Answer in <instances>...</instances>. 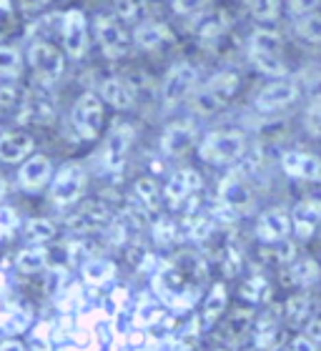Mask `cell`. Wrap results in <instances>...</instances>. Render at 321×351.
Here are the masks:
<instances>
[{
  "instance_id": "1",
  "label": "cell",
  "mask_w": 321,
  "mask_h": 351,
  "mask_svg": "<svg viewBox=\"0 0 321 351\" xmlns=\"http://www.w3.org/2000/svg\"><path fill=\"white\" fill-rule=\"evenodd\" d=\"M284 48V38H281L278 30H274L271 25H259L248 36V63L259 73L269 75V78H286L289 75V63H286Z\"/></svg>"
},
{
  "instance_id": "2",
  "label": "cell",
  "mask_w": 321,
  "mask_h": 351,
  "mask_svg": "<svg viewBox=\"0 0 321 351\" xmlns=\"http://www.w3.org/2000/svg\"><path fill=\"white\" fill-rule=\"evenodd\" d=\"M241 88V75L236 73L234 68H221L209 78L206 83L193 90L191 95V106L196 110L198 116H213L234 101L236 93Z\"/></svg>"
},
{
  "instance_id": "3",
  "label": "cell",
  "mask_w": 321,
  "mask_h": 351,
  "mask_svg": "<svg viewBox=\"0 0 321 351\" xmlns=\"http://www.w3.org/2000/svg\"><path fill=\"white\" fill-rule=\"evenodd\" d=\"M248 141L243 131L239 128H219V131L206 133L201 143H198V156L201 161L211 163V166H231L241 161L246 154Z\"/></svg>"
},
{
  "instance_id": "4",
  "label": "cell",
  "mask_w": 321,
  "mask_h": 351,
  "mask_svg": "<svg viewBox=\"0 0 321 351\" xmlns=\"http://www.w3.org/2000/svg\"><path fill=\"white\" fill-rule=\"evenodd\" d=\"M196 88H198V68L193 63H189V60L174 63L166 71L158 88L163 108H176L183 101H191V95H193Z\"/></svg>"
},
{
  "instance_id": "5",
  "label": "cell",
  "mask_w": 321,
  "mask_h": 351,
  "mask_svg": "<svg viewBox=\"0 0 321 351\" xmlns=\"http://www.w3.org/2000/svg\"><path fill=\"white\" fill-rule=\"evenodd\" d=\"M216 211L224 221H236L239 216H246L254 208V191L246 183V178L239 173H228L219 183V198H216Z\"/></svg>"
},
{
  "instance_id": "6",
  "label": "cell",
  "mask_w": 321,
  "mask_h": 351,
  "mask_svg": "<svg viewBox=\"0 0 321 351\" xmlns=\"http://www.w3.org/2000/svg\"><path fill=\"white\" fill-rule=\"evenodd\" d=\"M71 123L73 131L78 133V138L83 141H95L103 133V123H106V103L98 93H80L75 98L73 108H71Z\"/></svg>"
},
{
  "instance_id": "7",
  "label": "cell",
  "mask_w": 321,
  "mask_h": 351,
  "mask_svg": "<svg viewBox=\"0 0 321 351\" xmlns=\"http://www.w3.org/2000/svg\"><path fill=\"white\" fill-rule=\"evenodd\" d=\"M86 183H88V173L83 163L80 161L63 163V166L53 173L51 201L58 206V208H71V206H75L80 198H83Z\"/></svg>"
},
{
  "instance_id": "8",
  "label": "cell",
  "mask_w": 321,
  "mask_h": 351,
  "mask_svg": "<svg viewBox=\"0 0 321 351\" xmlns=\"http://www.w3.org/2000/svg\"><path fill=\"white\" fill-rule=\"evenodd\" d=\"M116 211L113 206L106 204L103 198H91L86 204H80L71 216L66 219V231L73 236H91L98 231H106L110 226Z\"/></svg>"
},
{
  "instance_id": "9",
  "label": "cell",
  "mask_w": 321,
  "mask_h": 351,
  "mask_svg": "<svg viewBox=\"0 0 321 351\" xmlns=\"http://www.w3.org/2000/svg\"><path fill=\"white\" fill-rule=\"evenodd\" d=\"M93 33H95V43L101 48V53L106 58L118 60L126 58L131 53L133 38L131 33L123 28V23L113 18L108 13H101L93 18Z\"/></svg>"
},
{
  "instance_id": "10",
  "label": "cell",
  "mask_w": 321,
  "mask_h": 351,
  "mask_svg": "<svg viewBox=\"0 0 321 351\" xmlns=\"http://www.w3.org/2000/svg\"><path fill=\"white\" fill-rule=\"evenodd\" d=\"M28 63L38 81L53 86L66 71V53H60L51 40H33L28 45Z\"/></svg>"
},
{
  "instance_id": "11",
  "label": "cell",
  "mask_w": 321,
  "mask_h": 351,
  "mask_svg": "<svg viewBox=\"0 0 321 351\" xmlns=\"http://www.w3.org/2000/svg\"><path fill=\"white\" fill-rule=\"evenodd\" d=\"M301 88L296 81H292L289 75L286 78H271V83L256 93L254 98V108L259 113H278V110L292 108L294 103L299 101Z\"/></svg>"
},
{
  "instance_id": "12",
  "label": "cell",
  "mask_w": 321,
  "mask_h": 351,
  "mask_svg": "<svg viewBox=\"0 0 321 351\" xmlns=\"http://www.w3.org/2000/svg\"><path fill=\"white\" fill-rule=\"evenodd\" d=\"M201 189H204V176L198 173L196 169H191V166L178 169L171 173L168 183L163 186V204H166V208H171V211H178V208H183V206L189 204Z\"/></svg>"
},
{
  "instance_id": "13",
  "label": "cell",
  "mask_w": 321,
  "mask_h": 351,
  "mask_svg": "<svg viewBox=\"0 0 321 351\" xmlns=\"http://www.w3.org/2000/svg\"><path fill=\"white\" fill-rule=\"evenodd\" d=\"M60 40L63 53L71 60L86 58L88 53V18L80 8H71L60 18Z\"/></svg>"
},
{
  "instance_id": "14",
  "label": "cell",
  "mask_w": 321,
  "mask_h": 351,
  "mask_svg": "<svg viewBox=\"0 0 321 351\" xmlns=\"http://www.w3.org/2000/svg\"><path fill=\"white\" fill-rule=\"evenodd\" d=\"M196 138L198 128L191 121H174L160 133L158 148L166 158H181V156H186L191 148L196 146Z\"/></svg>"
},
{
  "instance_id": "15",
  "label": "cell",
  "mask_w": 321,
  "mask_h": 351,
  "mask_svg": "<svg viewBox=\"0 0 321 351\" xmlns=\"http://www.w3.org/2000/svg\"><path fill=\"white\" fill-rule=\"evenodd\" d=\"M281 171L294 181H307V183H321V158L307 151H284L281 158Z\"/></svg>"
},
{
  "instance_id": "16",
  "label": "cell",
  "mask_w": 321,
  "mask_h": 351,
  "mask_svg": "<svg viewBox=\"0 0 321 351\" xmlns=\"http://www.w3.org/2000/svg\"><path fill=\"white\" fill-rule=\"evenodd\" d=\"M254 234L261 243L286 241L292 234V213L284 211V208H266L256 219Z\"/></svg>"
},
{
  "instance_id": "17",
  "label": "cell",
  "mask_w": 321,
  "mask_h": 351,
  "mask_svg": "<svg viewBox=\"0 0 321 351\" xmlns=\"http://www.w3.org/2000/svg\"><path fill=\"white\" fill-rule=\"evenodd\" d=\"M51 176H53L51 158L43 154H36V156H28V158L21 163V169L15 173V183H18L21 191L33 193V191L45 189V186L51 183Z\"/></svg>"
},
{
  "instance_id": "18",
  "label": "cell",
  "mask_w": 321,
  "mask_h": 351,
  "mask_svg": "<svg viewBox=\"0 0 321 351\" xmlns=\"http://www.w3.org/2000/svg\"><path fill=\"white\" fill-rule=\"evenodd\" d=\"M284 314L276 311V314H266L261 319H256L254 324V331H251V337H254V346L259 351H278L281 346H286V334H284Z\"/></svg>"
},
{
  "instance_id": "19",
  "label": "cell",
  "mask_w": 321,
  "mask_h": 351,
  "mask_svg": "<svg viewBox=\"0 0 321 351\" xmlns=\"http://www.w3.org/2000/svg\"><path fill=\"white\" fill-rule=\"evenodd\" d=\"M319 226H321V198L319 196L301 198L299 204L292 208V234H296L299 239H311Z\"/></svg>"
},
{
  "instance_id": "20",
  "label": "cell",
  "mask_w": 321,
  "mask_h": 351,
  "mask_svg": "<svg viewBox=\"0 0 321 351\" xmlns=\"http://www.w3.org/2000/svg\"><path fill=\"white\" fill-rule=\"evenodd\" d=\"M133 45L141 48V51H158L166 43L174 40V33L168 28L166 23L156 21V18H143L141 23L133 25Z\"/></svg>"
},
{
  "instance_id": "21",
  "label": "cell",
  "mask_w": 321,
  "mask_h": 351,
  "mask_svg": "<svg viewBox=\"0 0 321 351\" xmlns=\"http://www.w3.org/2000/svg\"><path fill=\"white\" fill-rule=\"evenodd\" d=\"M133 138H136V128L131 123H116L113 131H110L108 141H106V161H108L110 169H121L131 154Z\"/></svg>"
},
{
  "instance_id": "22",
  "label": "cell",
  "mask_w": 321,
  "mask_h": 351,
  "mask_svg": "<svg viewBox=\"0 0 321 351\" xmlns=\"http://www.w3.org/2000/svg\"><path fill=\"white\" fill-rule=\"evenodd\" d=\"M36 151V141L25 131H5L0 133V163H23Z\"/></svg>"
},
{
  "instance_id": "23",
  "label": "cell",
  "mask_w": 321,
  "mask_h": 351,
  "mask_svg": "<svg viewBox=\"0 0 321 351\" xmlns=\"http://www.w3.org/2000/svg\"><path fill=\"white\" fill-rule=\"evenodd\" d=\"M319 281H321V266L311 256L294 258L284 271V284L294 286V289H311Z\"/></svg>"
},
{
  "instance_id": "24",
  "label": "cell",
  "mask_w": 321,
  "mask_h": 351,
  "mask_svg": "<svg viewBox=\"0 0 321 351\" xmlns=\"http://www.w3.org/2000/svg\"><path fill=\"white\" fill-rule=\"evenodd\" d=\"M254 324H256L254 306L236 308L234 314L226 319V324H224V329H221V339H224V341H228L231 346L241 344V341H246V339L251 337Z\"/></svg>"
},
{
  "instance_id": "25",
  "label": "cell",
  "mask_w": 321,
  "mask_h": 351,
  "mask_svg": "<svg viewBox=\"0 0 321 351\" xmlns=\"http://www.w3.org/2000/svg\"><path fill=\"white\" fill-rule=\"evenodd\" d=\"M98 95L103 98V103H108L110 108L116 110H128L136 103V93H133L131 83L123 81V78H106L98 88Z\"/></svg>"
},
{
  "instance_id": "26",
  "label": "cell",
  "mask_w": 321,
  "mask_h": 351,
  "mask_svg": "<svg viewBox=\"0 0 321 351\" xmlns=\"http://www.w3.org/2000/svg\"><path fill=\"white\" fill-rule=\"evenodd\" d=\"M228 306V293H226V284L219 281V284L211 286V291L206 293L204 301V314H201V322H204V329H211L213 324H219V319L226 314Z\"/></svg>"
},
{
  "instance_id": "27",
  "label": "cell",
  "mask_w": 321,
  "mask_h": 351,
  "mask_svg": "<svg viewBox=\"0 0 321 351\" xmlns=\"http://www.w3.org/2000/svg\"><path fill=\"white\" fill-rule=\"evenodd\" d=\"M314 306H311V299L309 293H294L284 301L281 306V314H284V324L286 326H294V329H304L307 319L311 316Z\"/></svg>"
},
{
  "instance_id": "28",
  "label": "cell",
  "mask_w": 321,
  "mask_h": 351,
  "mask_svg": "<svg viewBox=\"0 0 321 351\" xmlns=\"http://www.w3.org/2000/svg\"><path fill=\"white\" fill-rule=\"evenodd\" d=\"M51 251L45 249L43 243H30L25 249L18 251V256H15V269L21 271V274H38V271L48 269V263H51V256H48Z\"/></svg>"
},
{
  "instance_id": "29",
  "label": "cell",
  "mask_w": 321,
  "mask_h": 351,
  "mask_svg": "<svg viewBox=\"0 0 321 351\" xmlns=\"http://www.w3.org/2000/svg\"><path fill=\"white\" fill-rule=\"evenodd\" d=\"M133 198H136V204L143 206L146 211H158L160 204H163V189L158 186L156 178L141 176V178H136V183H133Z\"/></svg>"
},
{
  "instance_id": "30",
  "label": "cell",
  "mask_w": 321,
  "mask_h": 351,
  "mask_svg": "<svg viewBox=\"0 0 321 351\" xmlns=\"http://www.w3.org/2000/svg\"><path fill=\"white\" fill-rule=\"evenodd\" d=\"M174 269L181 274L186 281H204L206 271H209V263H206V256L196 254V251H183L181 256L174 261Z\"/></svg>"
},
{
  "instance_id": "31",
  "label": "cell",
  "mask_w": 321,
  "mask_h": 351,
  "mask_svg": "<svg viewBox=\"0 0 321 351\" xmlns=\"http://www.w3.org/2000/svg\"><path fill=\"white\" fill-rule=\"evenodd\" d=\"M241 299L256 306V304H266L271 299V281L263 274H254L241 284Z\"/></svg>"
},
{
  "instance_id": "32",
  "label": "cell",
  "mask_w": 321,
  "mask_h": 351,
  "mask_svg": "<svg viewBox=\"0 0 321 351\" xmlns=\"http://www.w3.org/2000/svg\"><path fill=\"white\" fill-rule=\"evenodd\" d=\"M243 5L261 25H274L281 18V0H243Z\"/></svg>"
},
{
  "instance_id": "33",
  "label": "cell",
  "mask_w": 321,
  "mask_h": 351,
  "mask_svg": "<svg viewBox=\"0 0 321 351\" xmlns=\"http://www.w3.org/2000/svg\"><path fill=\"white\" fill-rule=\"evenodd\" d=\"M113 276H116V263L108 261V258H88L83 263V278H86L88 284H108Z\"/></svg>"
},
{
  "instance_id": "34",
  "label": "cell",
  "mask_w": 321,
  "mask_h": 351,
  "mask_svg": "<svg viewBox=\"0 0 321 351\" xmlns=\"http://www.w3.org/2000/svg\"><path fill=\"white\" fill-rule=\"evenodd\" d=\"M58 236V226L53 223L51 219H43V216H36V219L25 221V239L30 243H51L53 239Z\"/></svg>"
},
{
  "instance_id": "35",
  "label": "cell",
  "mask_w": 321,
  "mask_h": 351,
  "mask_svg": "<svg viewBox=\"0 0 321 351\" xmlns=\"http://www.w3.org/2000/svg\"><path fill=\"white\" fill-rule=\"evenodd\" d=\"M178 223H176L171 216H158V219H154V223H151V239H154L156 246H160V249H168V246H174L176 241H178Z\"/></svg>"
},
{
  "instance_id": "36",
  "label": "cell",
  "mask_w": 321,
  "mask_h": 351,
  "mask_svg": "<svg viewBox=\"0 0 321 351\" xmlns=\"http://www.w3.org/2000/svg\"><path fill=\"white\" fill-rule=\"evenodd\" d=\"M23 71V56L21 51L10 43H0V78L15 81Z\"/></svg>"
},
{
  "instance_id": "37",
  "label": "cell",
  "mask_w": 321,
  "mask_h": 351,
  "mask_svg": "<svg viewBox=\"0 0 321 351\" xmlns=\"http://www.w3.org/2000/svg\"><path fill=\"white\" fill-rule=\"evenodd\" d=\"M294 30L301 40L321 45V13L314 10V13H307L301 18H294Z\"/></svg>"
},
{
  "instance_id": "38",
  "label": "cell",
  "mask_w": 321,
  "mask_h": 351,
  "mask_svg": "<svg viewBox=\"0 0 321 351\" xmlns=\"http://www.w3.org/2000/svg\"><path fill=\"white\" fill-rule=\"evenodd\" d=\"M113 10H116V18L121 23H128V25H136L143 18H148L146 10V0H113Z\"/></svg>"
},
{
  "instance_id": "39",
  "label": "cell",
  "mask_w": 321,
  "mask_h": 351,
  "mask_svg": "<svg viewBox=\"0 0 321 351\" xmlns=\"http://www.w3.org/2000/svg\"><path fill=\"white\" fill-rule=\"evenodd\" d=\"M266 249L261 251L263 254V261L271 263V266H289V263L296 258V246H294L289 239L286 241H278V243H263Z\"/></svg>"
},
{
  "instance_id": "40",
  "label": "cell",
  "mask_w": 321,
  "mask_h": 351,
  "mask_svg": "<svg viewBox=\"0 0 321 351\" xmlns=\"http://www.w3.org/2000/svg\"><path fill=\"white\" fill-rule=\"evenodd\" d=\"M304 128H307L309 136L321 138V95L311 98V103L304 110Z\"/></svg>"
},
{
  "instance_id": "41",
  "label": "cell",
  "mask_w": 321,
  "mask_h": 351,
  "mask_svg": "<svg viewBox=\"0 0 321 351\" xmlns=\"http://www.w3.org/2000/svg\"><path fill=\"white\" fill-rule=\"evenodd\" d=\"M211 0H171V8L178 18H191V15L201 13Z\"/></svg>"
},
{
  "instance_id": "42",
  "label": "cell",
  "mask_w": 321,
  "mask_h": 351,
  "mask_svg": "<svg viewBox=\"0 0 321 351\" xmlns=\"http://www.w3.org/2000/svg\"><path fill=\"white\" fill-rule=\"evenodd\" d=\"M18 101H21V90H18V86H13L10 81L3 83V86H0V110L15 108Z\"/></svg>"
},
{
  "instance_id": "43",
  "label": "cell",
  "mask_w": 321,
  "mask_h": 351,
  "mask_svg": "<svg viewBox=\"0 0 321 351\" xmlns=\"http://www.w3.org/2000/svg\"><path fill=\"white\" fill-rule=\"evenodd\" d=\"M304 334H307L309 339H314L316 344H321V308L311 311V316H309L307 324H304Z\"/></svg>"
},
{
  "instance_id": "44",
  "label": "cell",
  "mask_w": 321,
  "mask_h": 351,
  "mask_svg": "<svg viewBox=\"0 0 321 351\" xmlns=\"http://www.w3.org/2000/svg\"><path fill=\"white\" fill-rule=\"evenodd\" d=\"M319 3L321 0H289V13H292V18H301L307 13H314Z\"/></svg>"
},
{
  "instance_id": "45",
  "label": "cell",
  "mask_w": 321,
  "mask_h": 351,
  "mask_svg": "<svg viewBox=\"0 0 321 351\" xmlns=\"http://www.w3.org/2000/svg\"><path fill=\"white\" fill-rule=\"evenodd\" d=\"M284 351H319V344H316L314 339H309L307 334H299L292 341H286Z\"/></svg>"
},
{
  "instance_id": "46",
  "label": "cell",
  "mask_w": 321,
  "mask_h": 351,
  "mask_svg": "<svg viewBox=\"0 0 321 351\" xmlns=\"http://www.w3.org/2000/svg\"><path fill=\"white\" fill-rule=\"evenodd\" d=\"M0 351H28V349L18 339H5V341H0Z\"/></svg>"
},
{
  "instance_id": "47",
  "label": "cell",
  "mask_w": 321,
  "mask_h": 351,
  "mask_svg": "<svg viewBox=\"0 0 321 351\" xmlns=\"http://www.w3.org/2000/svg\"><path fill=\"white\" fill-rule=\"evenodd\" d=\"M3 193H5V178H3V173H0V198H3Z\"/></svg>"
},
{
  "instance_id": "48",
  "label": "cell",
  "mask_w": 321,
  "mask_h": 351,
  "mask_svg": "<svg viewBox=\"0 0 321 351\" xmlns=\"http://www.w3.org/2000/svg\"><path fill=\"white\" fill-rule=\"evenodd\" d=\"M216 351H231V349H228V346H219Z\"/></svg>"
}]
</instances>
